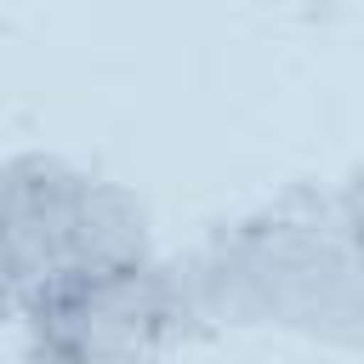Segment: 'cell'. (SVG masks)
Returning <instances> with one entry per match:
<instances>
[{
    "mask_svg": "<svg viewBox=\"0 0 364 364\" xmlns=\"http://www.w3.org/2000/svg\"><path fill=\"white\" fill-rule=\"evenodd\" d=\"M182 267L193 330L262 324L330 347H364V256L353 250L336 193L307 188L210 233Z\"/></svg>",
    "mask_w": 364,
    "mask_h": 364,
    "instance_id": "obj_1",
    "label": "cell"
},
{
    "mask_svg": "<svg viewBox=\"0 0 364 364\" xmlns=\"http://www.w3.org/2000/svg\"><path fill=\"white\" fill-rule=\"evenodd\" d=\"M0 239H6V301L11 318L46 296L159 262L148 210L125 182L91 176L57 154H11L0 176Z\"/></svg>",
    "mask_w": 364,
    "mask_h": 364,
    "instance_id": "obj_2",
    "label": "cell"
},
{
    "mask_svg": "<svg viewBox=\"0 0 364 364\" xmlns=\"http://www.w3.org/2000/svg\"><path fill=\"white\" fill-rule=\"evenodd\" d=\"M17 324L28 353H51L68 364H159L165 341L193 336L176 262H148L131 273L68 284L28 307Z\"/></svg>",
    "mask_w": 364,
    "mask_h": 364,
    "instance_id": "obj_3",
    "label": "cell"
},
{
    "mask_svg": "<svg viewBox=\"0 0 364 364\" xmlns=\"http://www.w3.org/2000/svg\"><path fill=\"white\" fill-rule=\"evenodd\" d=\"M336 216H341V228H347L353 250L364 256V171H353V176L336 188Z\"/></svg>",
    "mask_w": 364,
    "mask_h": 364,
    "instance_id": "obj_4",
    "label": "cell"
}]
</instances>
